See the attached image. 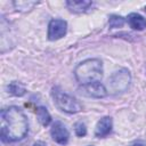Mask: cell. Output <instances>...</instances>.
Returning a JSON list of instances; mask_svg holds the SVG:
<instances>
[{"mask_svg":"<svg viewBox=\"0 0 146 146\" xmlns=\"http://www.w3.org/2000/svg\"><path fill=\"white\" fill-rule=\"evenodd\" d=\"M1 139L13 143L23 139L29 131V122L24 112L17 106H9L0 114Z\"/></svg>","mask_w":146,"mask_h":146,"instance_id":"obj_1","label":"cell"},{"mask_svg":"<svg viewBox=\"0 0 146 146\" xmlns=\"http://www.w3.org/2000/svg\"><path fill=\"white\" fill-rule=\"evenodd\" d=\"M74 75L80 84L99 82L103 78V64L97 58L86 59L75 67Z\"/></svg>","mask_w":146,"mask_h":146,"instance_id":"obj_2","label":"cell"},{"mask_svg":"<svg viewBox=\"0 0 146 146\" xmlns=\"http://www.w3.org/2000/svg\"><path fill=\"white\" fill-rule=\"evenodd\" d=\"M51 96L56 106L66 113H78L82 110L81 104L74 97L64 92L58 87H54L51 89Z\"/></svg>","mask_w":146,"mask_h":146,"instance_id":"obj_3","label":"cell"},{"mask_svg":"<svg viewBox=\"0 0 146 146\" xmlns=\"http://www.w3.org/2000/svg\"><path fill=\"white\" fill-rule=\"evenodd\" d=\"M131 81V75L130 72L127 68H121L112 74V76L108 79V87L111 92L113 94H121L124 92Z\"/></svg>","mask_w":146,"mask_h":146,"instance_id":"obj_4","label":"cell"},{"mask_svg":"<svg viewBox=\"0 0 146 146\" xmlns=\"http://www.w3.org/2000/svg\"><path fill=\"white\" fill-rule=\"evenodd\" d=\"M80 92L87 97H92V98H103L107 96V90L104 84L100 82H92L88 84H81L79 88Z\"/></svg>","mask_w":146,"mask_h":146,"instance_id":"obj_5","label":"cell"},{"mask_svg":"<svg viewBox=\"0 0 146 146\" xmlns=\"http://www.w3.org/2000/svg\"><path fill=\"white\" fill-rule=\"evenodd\" d=\"M67 31V23L64 19H51L48 25V39L54 41L63 38Z\"/></svg>","mask_w":146,"mask_h":146,"instance_id":"obj_6","label":"cell"},{"mask_svg":"<svg viewBox=\"0 0 146 146\" xmlns=\"http://www.w3.org/2000/svg\"><path fill=\"white\" fill-rule=\"evenodd\" d=\"M50 135H51V138H52L56 143H58V144H60V145L67 144V141H68V139H70V132H68V130H67L66 127H65L62 122H59V121H56V122L52 124V127H51V129H50Z\"/></svg>","mask_w":146,"mask_h":146,"instance_id":"obj_7","label":"cell"},{"mask_svg":"<svg viewBox=\"0 0 146 146\" xmlns=\"http://www.w3.org/2000/svg\"><path fill=\"white\" fill-rule=\"evenodd\" d=\"M112 127H113L112 117L111 116H104L103 119H100L97 122V125L95 129V135L99 138L106 137L112 131Z\"/></svg>","mask_w":146,"mask_h":146,"instance_id":"obj_8","label":"cell"},{"mask_svg":"<svg viewBox=\"0 0 146 146\" xmlns=\"http://www.w3.org/2000/svg\"><path fill=\"white\" fill-rule=\"evenodd\" d=\"M66 6L72 13L80 14V13L87 11L92 6V1H89V0H67Z\"/></svg>","mask_w":146,"mask_h":146,"instance_id":"obj_9","label":"cell"},{"mask_svg":"<svg viewBox=\"0 0 146 146\" xmlns=\"http://www.w3.org/2000/svg\"><path fill=\"white\" fill-rule=\"evenodd\" d=\"M128 23L131 29L137 31H141L146 27V18H144L141 15L136 13H131L128 16Z\"/></svg>","mask_w":146,"mask_h":146,"instance_id":"obj_10","label":"cell"},{"mask_svg":"<svg viewBox=\"0 0 146 146\" xmlns=\"http://www.w3.org/2000/svg\"><path fill=\"white\" fill-rule=\"evenodd\" d=\"M36 116H38L39 122L43 127H47L51 122V116H50L48 110L46 107H43V106H40V107L36 108Z\"/></svg>","mask_w":146,"mask_h":146,"instance_id":"obj_11","label":"cell"},{"mask_svg":"<svg viewBox=\"0 0 146 146\" xmlns=\"http://www.w3.org/2000/svg\"><path fill=\"white\" fill-rule=\"evenodd\" d=\"M8 92L11 94V95H14V96H18V97H21V96L25 95L26 89H25L24 86L21 84L19 82L13 81V82H10L9 86H8Z\"/></svg>","mask_w":146,"mask_h":146,"instance_id":"obj_12","label":"cell"},{"mask_svg":"<svg viewBox=\"0 0 146 146\" xmlns=\"http://www.w3.org/2000/svg\"><path fill=\"white\" fill-rule=\"evenodd\" d=\"M108 24H110V27H112V29L121 27L124 24V18L121 16H117V15H112V16H110Z\"/></svg>","mask_w":146,"mask_h":146,"instance_id":"obj_13","label":"cell"},{"mask_svg":"<svg viewBox=\"0 0 146 146\" xmlns=\"http://www.w3.org/2000/svg\"><path fill=\"white\" fill-rule=\"evenodd\" d=\"M38 2L35 1H15L14 6L16 7V9H31L33 6H35Z\"/></svg>","mask_w":146,"mask_h":146,"instance_id":"obj_14","label":"cell"},{"mask_svg":"<svg viewBox=\"0 0 146 146\" xmlns=\"http://www.w3.org/2000/svg\"><path fill=\"white\" fill-rule=\"evenodd\" d=\"M75 133H76L79 137H83V136H86V133H87V128H86L84 123H82V122H78V123L75 124Z\"/></svg>","mask_w":146,"mask_h":146,"instance_id":"obj_15","label":"cell"},{"mask_svg":"<svg viewBox=\"0 0 146 146\" xmlns=\"http://www.w3.org/2000/svg\"><path fill=\"white\" fill-rule=\"evenodd\" d=\"M33 146H47V145H46V143H43V141H35V143L33 144Z\"/></svg>","mask_w":146,"mask_h":146,"instance_id":"obj_16","label":"cell"},{"mask_svg":"<svg viewBox=\"0 0 146 146\" xmlns=\"http://www.w3.org/2000/svg\"><path fill=\"white\" fill-rule=\"evenodd\" d=\"M132 146H145L144 144H140V143H137V144H133Z\"/></svg>","mask_w":146,"mask_h":146,"instance_id":"obj_17","label":"cell"},{"mask_svg":"<svg viewBox=\"0 0 146 146\" xmlns=\"http://www.w3.org/2000/svg\"><path fill=\"white\" fill-rule=\"evenodd\" d=\"M144 10H145V11H146V7H145V9H144Z\"/></svg>","mask_w":146,"mask_h":146,"instance_id":"obj_18","label":"cell"}]
</instances>
